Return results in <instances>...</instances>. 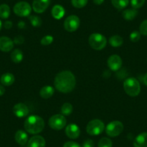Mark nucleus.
Instances as JSON below:
<instances>
[{
    "instance_id": "ddd939ff",
    "label": "nucleus",
    "mask_w": 147,
    "mask_h": 147,
    "mask_svg": "<svg viewBox=\"0 0 147 147\" xmlns=\"http://www.w3.org/2000/svg\"><path fill=\"white\" fill-rule=\"evenodd\" d=\"M13 40L6 36L0 37V51L3 52H9L14 47Z\"/></svg>"
},
{
    "instance_id": "a211bd4d",
    "label": "nucleus",
    "mask_w": 147,
    "mask_h": 147,
    "mask_svg": "<svg viewBox=\"0 0 147 147\" xmlns=\"http://www.w3.org/2000/svg\"><path fill=\"white\" fill-rule=\"evenodd\" d=\"M51 15L53 18L56 20H60L64 16L65 9L62 6L59 5H56L53 6L51 9Z\"/></svg>"
},
{
    "instance_id": "7c9ffc66",
    "label": "nucleus",
    "mask_w": 147,
    "mask_h": 147,
    "mask_svg": "<svg viewBox=\"0 0 147 147\" xmlns=\"http://www.w3.org/2000/svg\"><path fill=\"white\" fill-rule=\"evenodd\" d=\"M53 41V37L51 35H46L41 39L40 43L43 46H49L51 44Z\"/></svg>"
},
{
    "instance_id": "f8f14e48",
    "label": "nucleus",
    "mask_w": 147,
    "mask_h": 147,
    "mask_svg": "<svg viewBox=\"0 0 147 147\" xmlns=\"http://www.w3.org/2000/svg\"><path fill=\"white\" fill-rule=\"evenodd\" d=\"M13 113L18 118H24V117H26L29 113V109L26 105L20 102L13 107Z\"/></svg>"
},
{
    "instance_id": "79ce46f5",
    "label": "nucleus",
    "mask_w": 147,
    "mask_h": 147,
    "mask_svg": "<svg viewBox=\"0 0 147 147\" xmlns=\"http://www.w3.org/2000/svg\"><path fill=\"white\" fill-rule=\"evenodd\" d=\"M2 21L0 20V30L2 29Z\"/></svg>"
},
{
    "instance_id": "dca6fc26",
    "label": "nucleus",
    "mask_w": 147,
    "mask_h": 147,
    "mask_svg": "<svg viewBox=\"0 0 147 147\" xmlns=\"http://www.w3.org/2000/svg\"><path fill=\"white\" fill-rule=\"evenodd\" d=\"M134 147H147V132L141 133L136 137L134 141Z\"/></svg>"
},
{
    "instance_id": "a19ab883",
    "label": "nucleus",
    "mask_w": 147,
    "mask_h": 147,
    "mask_svg": "<svg viewBox=\"0 0 147 147\" xmlns=\"http://www.w3.org/2000/svg\"><path fill=\"white\" fill-rule=\"evenodd\" d=\"M143 81H144V84H145L146 86H147V73L144 75V79H143Z\"/></svg>"
},
{
    "instance_id": "ea45409f",
    "label": "nucleus",
    "mask_w": 147,
    "mask_h": 147,
    "mask_svg": "<svg viewBox=\"0 0 147 147\" xmlns=\"http://www.w3.org/2000/svg\"><path fill=\"white\" fill-rule=\"evenodd\" d=\"M25 27V23L23 22V21H20V22L18 23V28L22 29V28H24Z\"/></svg>"
},
{
    "instance_id": "9d476101",
    "label": "nucleus",
    "mask_w": 147,
    "mask_h": 147,
    "mask_svg": "<svg viewBox=\"0 0 147 147\" xmlns=\"http://www.w3.org/2000/svg\"><path fill=\"white\" fill-rule=\"evenodd\" d=\"M107 66L110 68V69L114 71H116L121 68L122 59L118 55H112L107 59Z\"/></svg>"
},
{
    "instance_id": "39448f33",
    "label": "nucleus",
    "mask_w": 147,
    "mask_h": 147,
    "mask_svg": "<svg viewBox=\"0 0 147 147\" xmlns=\"http://www.w3.org/2000/svg\"><path fill=\"white\" fill-rule=\"evenodd\" d=\"M87 134L91 136H98L103 132L105 129V124L99 119H94L90 121L87 125Z\"/></svg>"
},
{
    "instance_id": "6e6552de",
    "label": "nucleus",
    "mask_w": 147,
    "mask_h": 147,
    "mask_svg": "<svg viewBox=\"0 0 147 147\" xmlns=\"http://www.w3.org/2000/svg\"><path fill=\"white\" fill-rule=\"evenodd\" d=\"M14 12L15 15L19 17H27L29 16L32 11V7L29 3L26 2H18L14 6Z\"/></svg>"
},
{
    "instance_id": "4468645a",
    "label": "nucleus",
    "mask_w": 147,
    "mask_h": 147,
    "mask_svg": "<svg viewBox=\"0 0 147 147\" xmlns=\"http://www.w3.org/2000/svg\"><path fill=\"white\" fill-rule=\"evenodd\" d=\"M66 136L69 138L71 139H75L77 138L80 135V129L79 126L76 124H69L66 126V130H65Z\"/></svg>"
},
{
    "instance_id": "6ab92c4d",
    "label": "nucleus",
    "mask_w": 147,
    "mask_h": 147,
    "mask_svg": "<svg viewBox=\"0 0 147 147\" xmlns=\"http://www.w3.org/2000/svg\"><path fill=\"white\" fill-rule=\"evenodd\" d=\"M54 94V88L51 86H45L40 91V95L43 99H49Z\"/></svg>"
},
{
    "instance_id": "bb28decb",
    "label": "nucleus",
    "mask_w": 147,
    "mask_h": 147,
    "mask_svg": "<svg viewBox=\"0 0 147 147\" xmlns=\"http://www.w3.org/2000/svg\"><path fill=\"white\" fill-rule=\"evenodd\" d=\"M29 20L31 25L35 28H38L42 24L41 18L40 17L37 16V15H31L29 17Z\"/></svg>"
},
{
    "instance_id": "4c0bfd02",
    "label": "nucleus",
    "mask_w": 147,
    "mask_h": 147,
    "mask_svg": "<svg viewBox=\"0 0 147 147\" xmlns=\"http://www.w3.org/2000/svg\"><path fill=\"white\" fill-rule=\"evenodd\" d=\"M104 1L105 0H93L94 3L95 4V5H102V4L104 2Z\"/></svg>"
},
{
    "instance_id": "c756f323",
    "label": "nucleus",
    "mask_w": 147,
    "mask_h": 147,
    "mask_svg": "<svg viewBox=\"0 0 147 147\" xmlns=\"http://www.w3.org/2000/svg\"><path fill=\"white\" fill-rule=\"evenodd\" d=\"M146 0H131V5L134 9H139L144 6Z\"/></svg>"
},
{
    "instance_id": "393cba45",
    "label": "nucleus",
    "mask_w": 147,
    "mask_h": 147,
    "mask_svg": "<svg viewBox=\"0 0 147 147\" xmlns=\"http://www.w3.org/2000/svg\"><path fill=\"white\" fill-rule=\"evenodd\" d=\"M10 15V8L6 4L0 5V18L2 19H7Z\"/></svg>"
},
{
    "instance_id": "473e14b6",
    "label": "nucleus",
    "mask_w": 147,
    "mask_h": 147,
    "mask_svg": "<svg viewBox=\"0 0 147 147\" xmlns=\"http://www.w3.org/2000/svg\"><path fill=\"white\" fill-rule=\"evenodd\" d=\"M140 33L143 35H146L147 36V20L143 21L140 25Z\"/></svg>"
},
{
    "instance_id": "412c9836",
    "label": "nucleus",
    "mask_w": 147,
    "mask_h": 147,
    "mask_svg": "<svg viewBox=\"0 0 147 147\" xmlns=\"http://www.w3.org/2000/svg\"><path fill=\"white\" fill-rule=\"evenodd\" d=\"M138 15V11L136 9H127L123 12V18L126 20H133Z\"/></svg>"
},
{
    "instance_id": "72a5a7b5",
    "label": "nucleus",
    "mask_w": 147,
    "mask_h": 147,
    "mask_svg": "<svg viewBox=\"0 0 147 147\" xmlns=\"http://www.w3.org/2000/svg\"><path fill=\"white\" fill-rule=\"evenodd\" d=\"M24 40H25V39H24V38L22 36V35H18V36H16L13 42L14 43H15V44L20 45L24 43Z\"/></svg>"
},
{
    "instance_id": "aec40b11",
    "label": "nucleus",
    "mask_w": 147,
    "mask_h": 147,
    "mask_svg": "<svg viewBox=\"0 0 147 147\" xmlns=\"http://www.w3.org/2000/svg\"><path fill=\"white\" fill-rule=\"evenodd\" d=\"M0 81L2 85L10 86L15 82V77L11 73H5L2 76Z\"/></svg>"
},
{
    "instance_id": "cd10ccee",
    "label": "nucleus",
    "mask_w": 147,
    "mask_h": 147,
    "mask_svg": "<svg viewBox=\"0 0 147 147\" xmlns=\"http://www.w3.org/2000/svg\"><path fill=\"white\" fill-rule=\"evenodd\" d=\"M98 147H113V142L110 138L104 137L99 141Z\"/></svg>"
},
{
    "instance_id": "20e7f679",
    "label": "nucleus",
    "mask_w": 147,
    "mask_h": 147,
    "mask_svg": "<svg viewBox=\"0 0 147 147\" xmlns=\"http://www.w3.org/2000/svg\"><path fill=\"white\" fill-rule=\"evenodd\" d=\"M107 39L100 33H92L89 37V43L91 48L97 51L104 49L107 45Z\"/></svg>"
},
{
    "instance_id": "7ed1b4c3",
    "label": "nucleus",
    "mask_w": 147,
    "mask_h": 147,
    "mask_svg": "<svg viewBox=\"0 0 147 147\" xmlns=\"http://www.w3.org/2000/svg\"><path fill=\"white\" fill-rule=\"evenodd\" d=\"M123 89L128 95L131 97H136L141 92V85L136 79L130 77L124 81Z\"/></svg>"
},
{
    "instance_id": "a878e982",
    "label": "nucleus",
    "mask_w": 147,
    "mask_h": 147,
    "mask_svg": "<svg viewBox=\"0 0 147 147\" xmlns=\"http://www.w3.org/2000/svg\"><path fill=\"white\" fill-rule=\"evenodd\" d=\"M61 113L63 115H69L73 112V106L71 103L65 102L61 107Z\"/></svg>"
},
{
    "instance_id": "1a4fd4ad",
    "label": "nucleus",
    "mask_w": 147,
    "mask_h": 147,
    "mask_svg": "<svg viewBox=\"0 0 147 147\" xmlns=\"http://www.w3.org/2000/svg\"><path fill=\"white\" fill-rule=\"evenodd\" d=\"M80 25V20L77 15H72L68 17L64 21L63 26L68 32H74Z\"/></svg>"
},
{
    "instance_id": "0eeeda50",
    "label": "nucleus",
    "mask_w": 147,
    "mask_h": 147,
    "mask_svg": "<svg viewBox=\"0 0 147 147\" xmlns=\"http://www.w3.org/2000/svg\"><path fill=\"white\" fill-rule=\"evenodd\" d=\"M49 126L53 130L59 131L61 130L66 125V119L64 115L58 114L51 117L49 121Z\"/></svg>"
},
{
    "instance_id": "423d86ee",
    "label": "nucleus",
    "mask_w": 147,
    "mask_h": 147,
    "mask_svg": "<svg viewBox=\"0 0 147 147\" xmlns=\"http://www.w3.org/2000/svg\"><path fill=\"white\" fill-rule=\"evenodd\" d=\"M123 131V124L118 121H114L107 124L105 128L106 134L110 137H116Z\"/></svg>"
},
{
    "instance_id": "f257e3e1",
    "label": "nucleus",
    "mask_w": 147,
    "mask_h": 147,
    "mask_svg": "<svg viewBox=\"0 0 147 147\" xmlns=\"http://www.w3.org/2000/svg\"><path fill=\"white\" fill-rule=\"evenodd\" d=\"M54 85L60 92H71L76 85L75 76L70 71H62L55 77Z\"/></svg>"
},
{
    "instance_id": "c85d7f7f",
    "label": "nucleus",
    "mask_w": 147,
    "mask_h": 147,
    "mask_svg": "<svg viewBox=\"0 0 147 147\" xmlns=\"http://www.w3.org/2000/svg\"><path fill=\"white\" fill-rule=\"evenodd\" d=\"M88 0H71V5L76 8H83L87 5Z\"/></svg>"
},
{
    "instance_id": "4be33fe9",
    "label": "nucleus",
    "mask_w": 147,
    "mask_h": 147,
    "mask_svg": "<svg viewBox=\"0 0 147 147\" xmlns=\"http://www.w3.org/2000/svg\"><path fill=\"white\" fill-rule=\"evenodd\" d=\"M109 43L112 47H120L123 43V39L119 35H113L109 39Z\"/></svg>"
},
{
    "instance_id": "2eb2a0df",
    "label": "nucleus",
    "mask_w": 147,
    "mask_h": 147,
    "mask_svg": "<svg viewBox=\"0 0 147 147\" xmlns=\"http://www.w3.org/2000/svg\"><path fill=\"white\" fill-rule=\"evenodd\" d=\"M28 147H46V140L41 136H34L28 141Z\"/></svg>"
},
{
    "instance_id": "b1692460",
    "label": "nucleus",
    "mask_w": 147,
    "mask_h": 147,
    "mask_svg": "<svg viewBox=\"0 0 147 147\" xmlns=\"http://www.w3.org/2000/svg\"><path fill=\"white\" fill-rule=\"evenodd\" d=\"M112 5H113L114 7L116 8L117 9H123L128 6L129 3V0H111Z\"/></svg>"
},
{
    "instance_id": "9b49d317",
    "label": "nucleus",
    "mask_w": 147,
    "mask_h": 147,
    "mask_svg": "<svg viewBox=\"0 0 147 147\" xmlns=\"http://www.w3.org/2000/svg\"><path fill=\"white\" fill-rule=\"evenodd\" d=\"M50 5V0H33L32 9L36 13H43Z\"/></svg>"
},
{
    "instance_id": "f03ea898",
    "label": "nucleus",
    "mask_w": 147,
    "mask_h": 147,
    "mask_svg": "<svg viewBox=\"0 0 147 147\" xmlns=\"http://www.w3.org/2000/svg\"><path fill=\"white\" fill-rule=\"evenodd\" d=\"M25 131L30 134H38L44 129L45 123L43 118L38 115H30L24 123Z\"/></svg>"
},
{
    "instance_id": "2f4dec72",
    "label": "nucleus",
    "mask_w": 147,
    "mask_h": 147,
    "mask_svg": "<svg viewBox=\"0 0 147 147\" xmlns=\"http://www.w3.org/2000/svg\"><path fill=\"white\" fill-rule=\"evenodd\" d=\"M141 34L140 33V32H138V31H133V32L130 34V40L132 42H134V43L138 42V40L141 39Z\"/></svg>"
},
{
    "instance_id": "f3484780",
    "label": "nucleus",
    "mask_w": 147,
    "mask_h": 147,
    "mask_svg": "<svg viewBox=\"0 0 147 147\" xmlns=\"http://www.w3.org/2000/svg\"><path fill=\"white\" fill-rule=\"evenodd\" d=\"M15 139L16 142L20 145L24 146L28 143V136L25 131H22V130H19L15 134Z\"/></svg>"
},
{
    "instance_id": "c9c22d12",
    "label": "nucleus",
    "mask_w": 147,
    "mask_h": 147,
    "mask_svg": "<svg viewBox=\"0 0 147 147\" xmlns=\"http://www.w3.org/2000/svg\"><path fill=\"white\" fill-rule=\"evenodd\" d=\"M94 141L91 139H88L87 141H85L83 144L82 147H94Z\"/></svg>"
},
{
    "instance_id": "5701e85b",
    "label": "nucleus",
    "mask_w": 147,
    "mask_h": 147,
    "mask_svg": "<svg viewBox=\"0 0 147 147\" xmlns=\"http://www.w3.org/2000/svg\"><path fill=\"white\" fill-rule=\"evenodd\" d=\"M11 59L15 63H19L23 59V53L20 49H15L11 53Z\"/></svg>"
},
{
    "instance_id": "f704fd0d",
    "label": "nucleus",
    "mask_w": 147,
    "mask_h": 147,
    "mask_svg": "<svg viewBox=\"0 0 147 147\" xmlns=\"http://www.w3.org/2000/svg\"><path fill=\"white\" fill-rule=\"evenodd\" d=\"M63 147H81V146L74 141H67L63 144Z\"/></svg>"
},
{
    "instance_id": "e433bc0d",
    "label": "nucleus",
    "mask_w": 147,
    "mask_h": 147,
    "mask_svg": "<svg viewBox=\"0 0 147 147\" xmlns=\"http://www.w3.org/2000/svg\"><path fill=\"white\" fill-rule=\"evenodd\" d=\"M4 26L6 29H11L12 28V22L11 21H6L4 24Z\"/></svg>"
},
{
    "instance_id": "58836bf2",
    "label": "nucleus",
    "mask_w": 147,
    "mask_h": 147,
    "mask_svg": "<svg viewBox=\"0 0 147 147\" xmlns=\"http://www.w3.org/2000/svg\"><path fill=\"white\" fill-rule=\"evenodd\" d=\"M5 92V87L2 85H0V96L3 95Z\"/></svg>"
}]
</instances>
